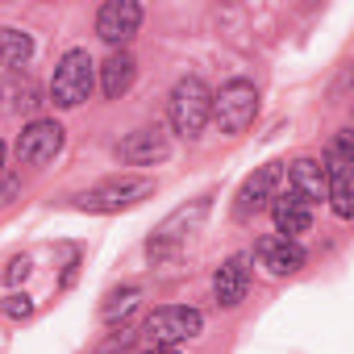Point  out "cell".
<instances>
[{"label":"cell","instance_id":"obj_1","mask_svg":"<svg viewBox=\"0 0 354 354\" xmlns=\"http://www.w3.org/2000/svg\"><path fill=\"white\" fill-rule=\"evenodd\" d=\"M209 117H213V92H209V84L201 75L175 80V88L167 96V121H171V129L180 133V138H188V142H196L205 133Z\"/></svg>","mask_w":354,"mask_h":354},{"label":"cell","instance_id":"obj_2","mask_svg":"<svg viewBox=\"0 0 354 354\" xmlns=\"http://www.w3.org/2000/svg\"><path fill=\"white\" fill-rule=\"evenodd\" d=\"M146 196H154V180H146V175H121V180H104L96 188L75 192L71 205L80 213H121V209L142 205Z\"/></svg>","mask_w":354,"mask_h":354},{"label":"cell","instance_id":"obj_3","mask_svg":"<svg viewBox=\"0 0 354 354\" xmlns=\"http://www.w3.org/2000/svg\"><path fill=\"white\" fill-rule=\"evenodd\" d=\"M96 88V63L84 46L67 50L55 67V80H50V100L55 109H80Z\"/></svg>","mask_w":354,"mask_h":354},{"label":"cell","instance_id":"obj_4","mask_svg":"<svg viewBox=\"0 0 354 354\" xmlns=\"http://www.w3.org/2000/svg\"><path fill=\"white\" fill-rule=\"evenodd\" d=\"M209 209H213V196L205 192V196H196L192 205H180L175 209L150 238H146V254L150 259H167V254H175V246H184L196 230H201V221L209 217Z\"/></svg>","mask_w":354,"mask_h":354},{"label":"cell","instance_id":"obj_5","mask_svg":"<svg viewBox=\"0 0 354 354\" xmlns=\"http://www.w3.org/2000/svg\"><path fill=\"white\" fill-rule=\"evenodd\" d=\"M259 117V88L250 80H230L221 84V92H213V117L221 125V133H242L250 129Z\"/></svg>","mask_w":354,"mask_h":354},{"label":"cell","instance_id":"obj_6","mask_svg":"<svg viewBox=\"0 0 354 354\" xmlns=\"http://www.w3.org/2000/svg\"><path fill=\"white\" fill-rule=\"evenodd\" d=\"M205 329V317L201 308H188V304H167V308H154L146 321H142V337L150 346H180V342H192L196 333Z\"/></svg>","mask_w":354,"mask_h":354},{"label":"cell","instance_id":"obj_7","mask_svg":"<svg viewBox=\"0 0 354 354\" xmlns=\"http://www.w3.org/2000/svg\"><path fill=\"white\" fill-rule=\"evenodd\" d=\"M63 142H67V129H63L55 117H34V121L21 129V138H17V158H21L26 167H46V162L59 158Z\"/></svg>","mask_w":354,"mask_h":354},{"label":"cell","instance_id":"obj_8","mask_svg":"<svg viewBox=\"0 0 354 354\" xmlns=\"http://www.w3.org/2000/svg\"><path fill=\"white\" fill-rule=\"evenodd\" d=\"M279 175H283V162H267V167H259L254 175H246V184H242L238 196H234V217H238V221H250V217H259L263 209H271L275 188H279Z\"/></svg>","mask_w":354,"mask_h":354},{"label":"cell","instance_id":"obj_9","mask_svg":"<svg viewBox=\"0 0 354 354\" xmlns=\"http://www.w3.org/2000/svg\"><path fill=\"white\" fill-rule=\"evenodd\" d=\"M142 30V5L138 0H109L96 13V34L100 42H109L113 50H125V42Z\"/></svg>","mask_w":354,"mask_h":354},{"label":"cell","instance_id":"obj_10","mask_svg":"<svg viewBox=\"0 0 354 354\" xmlns=\"http://www.w3.org/2000/svg\"><path fill=\"white\" fill-rule=\"evenodd\" d=\"M117 154H121V162H129V167H154V162H162V158L171 154V138H167L162 125H142V129H133V133L117 146Z\"/></svg>","mask_w":354,"mask_h":354},{"label":"cell","instance_id":"obj_11","mask_svg":"<svg viewBox=\"0 0 354 354\" xmlns=\"http://www.w3.org/2000/svg\"><path fill=\"white\" fill-rule=\"evenodd\" d=\"M254 259H259V267H263L267 275H275V279L296 275V271L308 263L304 246H300V242H288V238H279V234L259 238V242H254Z\"/></svg>","mask_w":354,"mask_h":354},{"label":"cell","instance_id":"obj_12","mask_svg":"<svg viewBox=\"0 0 354 354\" xmlns=\"http://www.w3.org/2000/svg\"><path fill=\"white\" fill-rule=\"evenodd\" d=\"M246 288H250V259L246 254H230L217 267V275H213V300L221 308H234V304L246 300Z\"/></svg>","mask_w":354,"mask_h":354},{"label":"cell","instance_id":"obj_13","mask_svg":"<svg viewBox=\"0 0 354 354\" xmlns=\"http://www.w3.org/2000/svg\"><path fill=\"white\" fill-rule=\"evenodd\" d=\"M271 221H275V234H279V238L300 242V234H308V230H313V209H308L300 196L283 192V196H275V201H271Z\"/></svg>","mask_w":354,"mask_h":354},{"label":"cell","instance_id":"obj_14","mask_svg":"<svg viewBox=\"0 0 354 354\" xmlns=\"http://www.w3.org/2000/svg\"><path fill=\"white\" fill-rule=\"evenodd\" d=\"M325 188H329V184H325V167H321L317 158L304 154V158H296V162L288 167V192L300 196L308 209L325 201Z\"/></svg>","mask_w":354,"mask_h":354},{"label":"cell","instance_id":"obj_15","mask_svg":"<svg viewBox=\"0 0 354 354\" xmlns=\"http://www.w3.org/2000/svg\"><path fill=\"white\" fill-rule=\"evenodd\" d=\"M133 80H138V59H133L129 50H113V55L100 63V88H104L109 100H121V96L133 88Z\"/></svg>","mask_w":354,"mask_h":354},{"label":"cell","instance_id":"obj_16","mask_svg":"<svg viewBox=\"0 0 354 354\" xmlns=\"http://www.w3.org/2000/svg\"><path fill=\"white\" fill-rule=\"evenodd\" d=\"M34 59V38L17 26H0V67L9 75H21V67H30Z\"/></svg>","mask_w":354,"mask_h":354},{"label":"cell","instance_id":"obj_17","mask_svg":"<svg viewBox=\"0 0 354 354\" xmlns=\"http://www.w3.org/2000/svg\"><path fill=\"white\" fill-rule=\"evenodd\" d=\"M0 104H5V113H13V117H30V113H38V88L30 84V80H21V75H13V80H5L0 84Z\"/></svg>","mask_w":354,"mask_h":354},{"label":"cell","instance_id":"obj_18","mask_svg":"<svg viewBox=\"0 0 354 354\" xmlns=\"http://www.w3.org/2000/svg\"><path fill=\"white\" fill-rule=\"evenodd\" d=\"M138 300H142V288H133V283H125V288H113V292L104 296V308H100L104 325H117V321H125V317L138 308Z\"/></svg>","mask_w":354,"mask_h":354},{"label":"cell","instance_id":"obj_19","mask_svg":"<svg viewBox=\"0 0 354 354\" xmlns=\"http://www.w3.org/2000/svg\"><path fill=\"white\" fill-rule=\"evenodd\" d=\"M0 313H5L9 321H30L34 317V300L26 292H9L5 300H0Z\"/></svg>","mask_w":354,"mask_h":354},{"label":"cell","instance_id":"obj_20","mask_svg":"<svg viewBox=\"0 0 354 354\" xmlns=\"http://www.w3.org/2000/svg\"><path fill=\"white\" fill-rule=\"evenodd\" d=\"M30 271H34V267H30V259H26V254H17V259H9V267H5V283H13V288H17V283H26V279H30Z\"/></svg>","mask_w":354,"mask_h":354},{"label":"cell","instance_id":"obj_21","mask_svg":"<svg viewBox=\"0 0 354 354\" xmlns=\"http://www.w3.org/2000/svg\"><path fill=\"white\" fill-rule=\"evenodd\" d=\"M17 192H21V180H17V175H0V209H5Z\"/></svg>","mask_w":354,"mask_h":354},{"label":"cell","instance_id":"obj_22","mask_svg":"<svg viewBox=\"0 0 354 354\" xmlns=\"http://www.w3.org/2000/svg\"><path fill=\"white\" fill-rule=\"evenodd\" d=\"M142 354H180V350H171V346H150V350H142Z\"/></svg>","mask_w":354,"mask_h":354},{"label":"cell","instance_id":"obj_23","mask_svg":"<svg viewBox=\"0 0 354 354\" xmlns=\"http://www.w3.org/2000/svg\"><path fill=\"white\" fill-rule=\"evenodd\" d=\"M0 175H5V138H0Z\"/></svg>","mask_w":354,"mask_h":354}]
</instances>
